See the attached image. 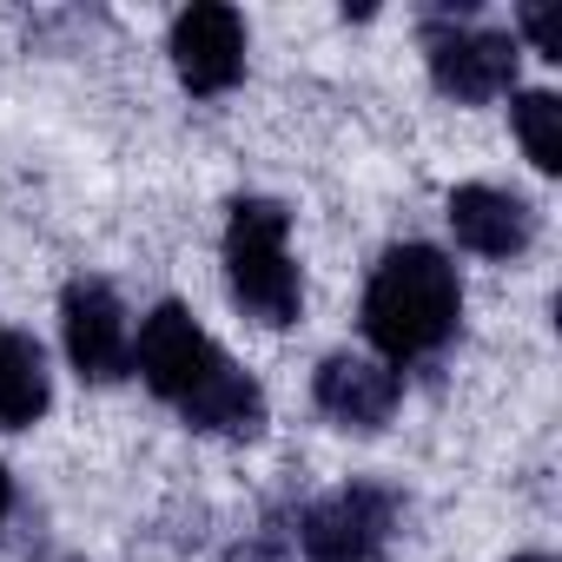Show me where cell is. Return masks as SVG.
Masks as SVG:
<instances>
[{
    "label": "cell",
    "instance_id": "cell-1",
    "mask_svg": "<svg viewBox=\"0 0 562 562\" xmlns=\"http://www.w3.org/2000/svg\"><path fill=\"white\" fill-rule=\"evenodd\" d=\"M133 364L139 378L186 411V424L199 430H225V437H251L265 424V397L258 384L192 325L186 305H159L146 325H139V345H133Z\"/></svg>",
    "mask_w": 562,
    "mask_h": 562
},
{
    "label": "cell",
    "instance_id": "cell-2",
    "mask_svg": "<svg viewBox=\"0 0 562 562\" xmlns=\"http://www.w3.org/2000/svg\"><path fill=\"white\" fill-rule=\"evenodd\" d=\"M463 292H457V265L437 245H397L384 251V265L371 271L364 285V338L391 358H430L450 331H457Z\"/></svg>",
    "mask_w": 562,
    "mask_h": 562
},
{
    "label": "cell",
    "instance_id": "cell-3",
    "mask_svg": "<svg viewBox=\"0 0 562 562\" xmlns=\"http://www.w3.org/2000/svg\"><path fill=\"white\" fill-rule=\"evenodd\" d=\"M285 232H292V218L278 199H238L225 218V278H232V299L258 325H292L299 299H305Z\"/></svg>",
    "mask_w": 562,
    "mask_h": 562
},
{
    "label": "cell",
    "instance_id": "cell-4",
    "mask_svg": "<svg viewBox=\"0 0 562 562\" xmlns=\"http://www.w3.org/2000/svg\"><path fill=\"white\" fill-rule=\"evenodd\" d=\"M391 522H397V503L371 483H351V490H331L325 503H312L299 536H305L312 562H384Z\"/></svg>",
    "mask_w": 562,
    "mask_h": 562
},
{
    "label": "cell",
    "instance_id": "cell-5",
    "mask_svg": "<svg viewBox=\"0 0 562 562\" xmlns=\"http://www.w3.org/2000/svg\"><path fill=\"white\" fill-rule=\"evenodd\" d=\"M60 338L80 378L113 384L133 364V331H126V305L113 299V285L100 278H74L67 299H60Z\"/></svg>",
    "mask_w": 562,
    "mask_h": 562
},
{
    "label": "cell",
    "instance_id": "cell-6",
    "mask_svg": "<svg viewBox=\"0 0 562 562\" xmlns=\"http://www.w3.org/2000/svg\"><path fill=\"white\" fill-rule=\"evenodd\" d=\"M424 54H430V80L450 93V100H496L516 87V41L509 34H490V27H430L424 34Z\"/></svg>",
    "mask_w": 562,
    "mask_h": 562
},
{
    "label": "cell",
    "instance_id": "cell-7",
    "mask_svg": "<svg viewBox=\"0 0 562 562\" xmlns=\"http://www.w3.org/2000/svg\"><path fill=\"white\" fill-rule=\"evenodd\" d=\"M172 67L186 80V93H199V100L232 93L238 74H245V21L232 8H218V0L186 8L172 21Z\"/></svg>",
    "mask_w": 562,
    "mask_h": 562
},
{
    "label": "cell",
    "instance_id": "cell-8",
    "mask_svg": "<svg viewBox=\"0 0 562 562\" xmlns=\"http://www.w3.org/2000/svg\"><path fill=\"white\" fill-rule=\"evenodd\" d=\"M450 232H457V245H470L483 258H516L536 238V212L503 186H457L450 192Z\"/></svg>",
    "mask_w": 562,
    "mask_h": 562
},
{
    "label": "cell",
    "instance_id": "cell-9",
    "mask_svg": "<svg viewBox=\"0 0 562 562\" xmlns=\"http://www.w3.org/2000/svg\"><path fill=\"white\" fill-rule=\"evenodd\" d=\"M397 371L371 358H325L318 364V411L338 417L345 430H378L397 411Z\"/></svg>",
    "mask_w": 562,
    "mask_h": 562
},
{
    "label": "cell",
    "instance_id": "cell-10",
    "mask_svg": "<svg viewBox=\"0 0 562 562\" xmlns=\"http://www.w3.org/2000/svg\"><path fill=\"white\" fill-rule=\"evenodd\" d=\"M54 384H47V358L27 331H0V424L8 430H27L41 424Z\"/></svg>",
    "mask_w": 562,
    "mask_h": 562
},
{
    "label": "cell",
    "instance_id": "cell-11",
    "mask_svg": "<svg viewBox=\"0 0 562 562\" xmlns=\"http://www.w3.org/2000/svg\"><path fill=\"white\" fill-rule=\"evenodd\" d=\"M516 133L536 172H562V106L555 93H516Z\"/></svg>",
    "mask_w": 562,
    "mask_h": 562
},
{
    "label": "cell",
    "instance_id": "cell-12",
    "mask_svg": "<svg viewBox=\"0 0 562 562\" xmlns=\"http://www.w3.org/2000/svg\"><path fill=\"white\" fill-rule=\"evenodd\" d=\"M522 34L536 41L542 60H562V21H555V8H522Z\"/></svg>",
    "mask_w": 562,
    "mask_h": 562
},
{
    "label": "cell",
    "instance_id": "cell-13",
    "mask_svg": "<svg viewBox=\"0 0 562 562\" xmlns=\"http://www.w3.org/2000/svg\"><path fill=\"white\" fill-rule=\"evenodd\" d=\"M8 503H14V483H8V470H0V516H8Z\"/></svg>",
    "mask_w": 562,
    "mask_h": 562
},
{
    "label": "cell",
    "instance_id": "cell-14",
    "mask_svg": "<svg viewBox=\"0 0 562 562\" xmlns=\"http://www.w3.org/2000/svg\"><path fill=\"white\" fill-rule=\"evenodd\" d=\"M516 562H555V555H516Z\"/></svg>",
    "mask_w": 562,
    "mask_h": 562
}]
</instances>
